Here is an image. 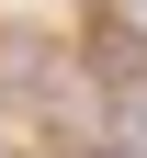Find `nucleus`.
I'll use <instances>...</instances> for the list:
<instances>
[{"label": "nucleus", "mask_w": 147, "mask_h": 158, "mask_svg": "<svg viewBox=\"0 0 147 158\" xmlns=\"http://www.w3.org/2000/svg\"><path fill=\"white\" fill-rule=\"evenodd\" d=\"M79 56H91V79H113V90H124L136 68H147V45H136L124 23H91V45H79Z\"/></svg>", "instance_id": "f257e3e1"}]
</instances>
